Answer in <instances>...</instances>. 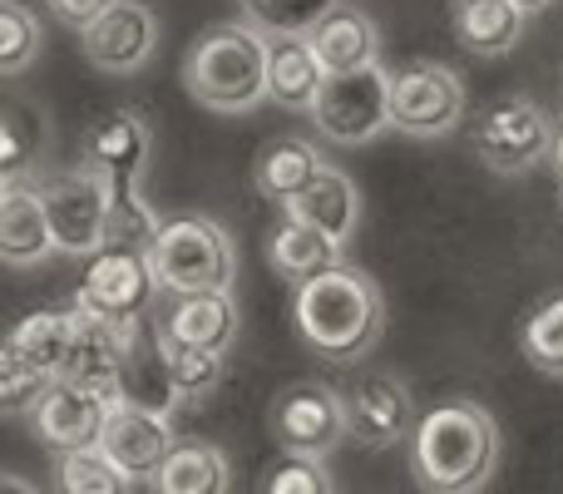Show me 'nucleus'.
I'll return each mask as SVG.
<instances>
[{
  "label": "nucleus",
  "instance_id": "obj_19",
  "mask_svg": "<svg viewBox=\"0 0 563 494\" xmlns=\"http://www.w3.org/2000/svg\"><path fill=\"white\" fill-rule=\"evenodd\" d=\"M327 79V65L317 59L307 35H267V95L282 109H307L311 114Z\"/></svg>",
  "mask_w": 563,
  "mask_h": 494
},
{
  "label": "nucleus",
  "instance_id": "obj_36",
  "mask_svg": "<svg viewBox=\"0 0 563 494\" xmlns=\"http://www.w3.org/2000/svg\"><path fill=\"white\" fill-rule=\"evenodd\" d=\"M0 494H40V490L30 485L25 475H5V480H0Z\"/></svg>",
  "mask_w": 563,
  "mask_h": 494
},
{
  "label": "nucleus",
  "instance_id": "obj_13",
  "mask_svg": "<svg viewBox=\"0 0 563 494\" xmlns=\"http://www.w3.org/2000/svg\"><path fill=\"white\" fill-rule=\"evenodd\" d=\"M174 446L178 436L168 426V410L139 406V400H114V410L104 420V436H99V450L134 480H154L164 470V460L174 455Z\"/></svg>",
  "mask_w": 563,
  "mask_h": 494
},
{
  "label": "nucleus",
  "instance_id": "obj_3",
  "mask_svg": "<svg viewBox=\"0 0 563 494\" xmlns=\"http://www.w3.org/2000/svg\"><path fill=\"white\" fill-rule=\"evenodd\" d=\"M184 89L213 114H253L267 95V35L253 20L208 25L184 55Z\"/></svg>",
  "mask_w": 563,
  "mask_h": 494
},
{
  "label": "nucleus",
  "instance_id": "obj_18",
  "mask_svg": "<svg viewBox=\"0 0 563 494\" xmlns=\"http://www.w3.org/2000/svg\"><path fill=\"white\" fill-rule=\"evenodd\" d=\"M307 40L327 75H356V69L380 65V25L356 6H336Z\"/></svg>",
  "mask_w": 563,
  "mask_h": 494
},
{
  "label": "nucleus",
  "instance_id": "obj_26",
  "mask_svg": "<svg viewBox=\"0 0 563 494\" xmlns=\"http://www.w3.org/2000/svg\"><path fill=\"white\" fill-rule=\"evenodd\" d=\"M49 475H55V494H134V475H124L99 446L55 455Z\"/></svg>",
  "mask_w": 563,
  "mask_h": 494
},
{
  "label": "nucleus",
  "instance_id": "obj_27",
  "mask_svg": "<svg viewBox=\"0 0 563 494\" xmlns=\"http://www.w3.org/2000/svg\"><path fill=\"white\" fill-rule=\"evenodd\" d=\"M158 331V327H154ZM158 351H164V366H168V386H174L178 400H203L218 391L228 371L223 351H203V347H184V341H168L158 337Z\"/></svg>",
  "mask_w": 563,
  "mask_h": 494
},
{
  "label": "nucleus",
  "instance_id": "obj_5",
  "mask_svg": "<svg viewBox=\"0 0 563 494\" xmlns=\"http://www.w3.org/2000/svg\"><path fill=\"white\" fill-rule=\"evenodd\" d=\"M554 139L559 124L549 119V109L529 95H505L495 105H485L475 114V134H470V149L475 158L489 168V174H529L544 158H554Z\"/></svg>",
  "mask_w": 563,
  "mask_h": 494
},
{
  "label": "nucleus",
  "instance_id": "obj_22",
  "mask_svg": "<svg viewBox=\"0 0 563 494\" xmlns=\"http://www.w3.org/2000/svg\"><path fill=\"white\" fill-rule=\"evenodd\" d=\"M341 243H331L327 233H317L311 223H301V218L282 213V223L273 228V238H267V262H273L277 277H287L291 287H301V282L321 277V272L341 267Z\"/></svg>",
  "mask_w": 563,
  "mask_h": 494
},
{
  "label": "nucleus",
  "instance_id": "obj_16",
  "mask_svg": "<svg viewBox=\"0 0 563 494\" xmlns=\"http://www.w3.org/2000/svg\"><path fill=\"white\" fill-rule=\"evenodd\" d=\"M148 154H154V134H148L144 114L134 109H114L85 134L79 164H89L95 174H104L109 184H144Z\"/></svg>",
  "mask_w": 563,
  "mask_h": 494
},
{
  "label": "nucleus",
  "instance_id": "obj_34",
  "mask_svg": "<svg viewBox=\"0 0 563 494\" xmlns=\"http://www.w3.org/2000/svg\"><path fill=\"white\" fill-rule=\"evenodd\" d=\"M263 494H336V485H331V475H327V465H321V460L287 455L282 465H273Z\"/></svg>",
  "mask_w": 563,
  "mask_h": 494
},
{
  "label": "nucleus",
  "instance_id": "obj_6",
  "mask_svg": "<svg viewBox=\"0 0 563 494\" xmlns=\"http://www.w3.org/2000/svg\"><path fill=\"white\" fill-rule=\"evenodd\" d=\"M465 119V79L440 59L390 69V129L406 139H445Z\"/></svg>",
  "mask_w": 563,
  "mask_h": 494
},
{
  "label": "nucleus",
  "instance_id": "obj_38",
  "mask_svg": "<svg viewBox=\"0 0 563 494\" xmlns=\"http://www.w3.org/2000/svg\"><path fill=\"white\" fill-rule=\"evenodd\" d=\"M515 6H519V10H525V15H539V10H544V6H549V0H515Z\"/></svg>",
  "mask_w": 563,
  "mask_h": 494
},
{
  "label": "nucleus",
  "instance_id": "obj_8",
  "mask_svg": "<svg viewBox=\"0 0 563 494\" xmlns=\"http://www.w3.org/2000/svg\"><path fill=\"white\" fill-rule=\"evenodd\" d=\"M164 297L158 287V272L148 262V252H129V248H104L89 257L85 282L75 292V307L95 311L104 321H119V327H134V321H148Z\"/></svg>",
  "mask_w": 563,
  "mask_h": 494
},
{
  "label": "nucleus",
  "instance_id": "obj_39",
  "mask_svg": "<svg viewBox=\"0 0 563 494\" xmlns=\"http://www.w3.org/2000/svg\"><path fill=\"white\" fill-rule=\"evenodd\" d=\"M460 6H475V0H455V10H460Z\"/></svg>",
  "mask_w": 563,
  "mask_h": 494
},
{
  "label": "nucleus",
  "instance_id": "obj_12",
  "mask_svg": "<svg viewBox=\"0 0 563 494\" xmlns=\"http://www.w3.org/2000/svg\"><path fill=\"white\" fill-rule=\"evenodd\" d=\"M346 416H351V440L366 450H390L400 440L416 436V396L400 376L390 371H371L346 391Z\"/></svg>",
  "mask_w": 563,
  "mask_h": 494
},
{
  "label": "nucleus",
  "instance_id": "obj_14",
  "mask_svg": "<svg viewBox=\"0 0 563 494\" xmlns=\"http://www.w3.org/2000/svg\"><path fill=\"white\" fill-rule=\"evenodd\" d=\"M154 327H158V337H168V341L223 351L228 356L243 317H238L233 292H164V301L154 307Z\"/></svg>",
  "mask_w": 563,
  "mask_h": 494
},
{
  "label": "nucleus",
  "instance_id": "obj_2",
  "mask_svg": "<svg viewBox=\"0 0 563 494\" xmlns=\"http://www.w3.org/2000/svg\"><path fill=\"white\" fill-rule=\"evenodd\" d=\"M406 450L426 494H479L499 465V426L475 400H445L420 416Z\"/></svg>",
  "mask_w": 563,
  "mask_h": 494
},
{
  "label": "nucleus",
  "instance_id": "obj_1",
  "mask_svg": "<svg viewBox=\"0 0 563 494\" xmlns=\"http://www.w3.org/2000/svg\"><path fill=\"white\" fill-rule=\"evenodd\" d=\"M291 321H297V337L307 351H317L331 366H351V361L371 356V347L386 331V297L371 272L341 262V267L301 282Z\"/></svg>",
  "mask_w": 563,
  "mask_h": 494
},
{
  "label": "nucleus",
  "instance_id": "obj_4",
  "mask_svg": "<svg viewBox=\"0 0 563 494\" xmlns=\"http://www.w3.org/2000/svg\"><path fill=\"white\" fill-rule=\"evenodd\" d=\"M148 262H154L164 292H233L238 243L213 218L178 213L164 218L154 248H148Z\"/></svg>",
  "mask_w": 563,
  "mask_h": 494
},
{
  "label": "nucleus",
  "instance_id": "obj_10",
  "mask_svg": "<svg viewBox=\"0 0 563 494\" xmlns=\"http://www.w3.org/2000/svg\"><path fill=\"white\" fill-rule=\"evenodd\" d=\"M273 436L287 455L327 460L341 440H351L346 391L327 386V381H297V386H287L273 406Z\"/></svg>",
  "mask_w": 563,
  "mask_h": 494
},
{
  "label": "nucleus",
  "instance_id": "obj_21",
  "mask_svg": "<svg viewBox=\"0 0 563 494\" xmlns=\"http://www.w3.org/2000/svg\"><path fill=\"white\" fill-rule=\"evenodd\" d=\"M282 213L301 218V223H311L317 233H327L331 243L346 248L351 238H356V228H361V194H356V184H351L341 168L327 164L317 184H311L301 198H291Z\"/></svg>",
  "mask_w": 563,
  "mask_h": 494
},
{
  "label": "nucleus",
  "instance_id": "obj_31",
  "mask_svg": "<svg viewBox=\"0 0 563 494\" xmlns=\"http://www.w3.org/2000/svg\"><path fill=\"white\" fill-rule=\"evenodd\" d=\"M40 20L30 15L20 0H5L0 6V69L5 75H25L40 55Z\"/></svg>",
  "mask_w": 563,
  "mask_h": 494
},
{
  "label": "nucleus",
  "instance_id": "obj_15",
  "mask_svg": "<svg viewBox=\"0 0 563 494\" xmlns=\"http://www.w3.org/2000/svg\"><path fill=\"white\" fill-rule=\"evenodd\" d=\"M109 410H114V400L99 396V391L55 381L49 396L40 400L35 416H30V430H35V440L49 446L55 455H65V450H95L99 436H104Z\"/></svg>",
  "mask_w": 563,
  "mask_h": 494
},
{
  "label": "nucleus",
  "instance_id": "obj_35",
  "mask_svg": "<svg viewBox=\"0 0 563 494\" xmlns=\"http://www.w3.org/2000/svg\"><path fill=\"white\" fill-rule=\"evenodd\" d=\"M109 6H114V0H49V15L69 30H89Z\"/></svg>",
  "mask_w": 563,
  "mask_h": 494
},
{
  "label": "nucleus",
  "instance_id": "obj_7",
  "mask_svg": "<svg viewBox=\"0 0 563 494\" xmlns=\"http://www.w3.org/2000/svg\"><path fill=\"white\" fill-rule=\"evenodd\" d=\"M35 188L49 208L55 252H65V257H95V252L109 248V178L104 174L79 164V168H65V174L35 178Z\"/></svg>",
  "mask_w": 563,
  "mask_h": 494
},
{
  "label": "nucleus",
  "instance_id": "obj_28",
  "mask_svg": "<svg viewBox=\"0 0 563 494\" xmlns=\"http://www.w3.org/2000/svg\"><path fill=\"white\" fill-rule=\"evenodd\" d=\"M158 228H164V218L144 198V184H109V248L148 252Z\"/></svg>",
  "mask_w": 563,
  "mask_h": 494
},
{
  "label": "nucleus",
  "instance_id": "obj_11",
  "mask_svg": "<svg viewBox=\"0 0 563 494\" xmlns=\"http://www.w3.org/2000/svg\"><path fill=\"white\" fill-rule=\"evenodd\" d=\"M79 50L99 75H139L158 50V15L144 0H114L89 30H79Z\"/></svg>",
  "mask_w": 563,
  "mask_h": 494
},
{
  "label": "nucleus",
  "instance_id": "obj_32",
  "mask_svg": "<svg viewBox=\"0 0 563 494\" xmlns=\"http://www.w3.org/2000/svg\"><path fill=\"white\" fill-rule=\"evenodd\" d=\"M49 386H55V376H45V371H35L30 361L20 356H0V406H5V416H35V406L49 396Z\"/></svg>",
  "mask_w": 563,
  "mask_h": 494
},
{
  "label": "nucleus",
  "instance_id": "obj_17",
  "mask_svg": "<svg viewBox=\"0 0 563 494\" xmlns=\"http://www.w3.org/2000/svg\"><path fill=\"white\" fill-rule=\"evenodd\" d=\"M49 252H55V228L35 178H10L0 194V257L10 267H35Z\"/></svg>",
  "mask_w": 563,
  "mask_h": 494
},
{
  "label": "nucleus",
  "instance_id": "obj_20",
  "mask_svg": "<svg viewBox=\"0 0 563 494\" xmlns=\"http://www.w3.org/2000/svg\"><path fill=\"white\" fill-rule=\"evenodd\" d=\"M321 168H327V164H321L317 144L282 134V139H273V144L257 149V158H253V184H257V194H263L267 204L287 208L291 198H301L311 184H317Z\"/></svg>",
  "mask_w": 563,
  "mask_h": 494
},
{
  "label": "nucleus",
  "instance_id": "obj_9",
  "mask_svg": "<svg viewBox=\"0 0 563 494\" xmlns=\"http://www.w3.org/2000/svg\"><path fill=\"white\" fill-rule=\"evenodd\" d=\"M311 119H317V134L341 149L380 139L390 129V69L371 65L356 75H331L311 105Z\"/></svg>",
  "mask_w": 563,
  "mask_h": 494
},
{
  "label": "nucleus",
  "instance_id": "obj_33",
  "mask_svg": "<svg viewBox=\"0 0 563 494\" xmlns=\"http://www.w3.org/2000/svg\"><path fill=\"white\" fill-rule=\"evenodd\" d=\"M30 158H40V129L30 134V114L10 105L5 124H0V174H5V184L10 178H25Z\"/></svg>",
  "mask_w": 563,
  "mask_h": 494
},
{
  "label": "nucleus",
  "instance_id": "obj_37",
  "mask_svg": "<svg viewBox=\"0 0 563 494\" xmlns=\"http://www.w3.org/2000/svg\"><path fill=\"white\" fill-rule=\"evenodd\" d=\"M554 168H559V178H563V119H559V139H554Z\"/></svg>",
  "mask_w": 563,
  "mask_h": 494
},
{
  "label": "nucleus",
  "instance_id": "obj_25",
  "mask_svg": "<svg viewBox=\"0 0 563 494\" xmlns=\"http://www.w3.org/2000/svg\"><path fill=\"white\" fill-rule=\"evenodd\" d=\"M525 20L515 0H475L455 10V35L470 55H509L525 35Z\"/></svg>",
  "mask_w": 563,
  "mask_h": 494
},
{
  "label": "nucleus",
  "instance_id": "obj_23",
  "mask_svg": "<svg viewBox=\"0 0 563 494\" xmlns=\"http://www.w3.org/2000/svg\"><path fill=\"white\" fill-rule=\"evenodd\" d=\"M75 327H79L75 307H40L15 321V331L5 337V351L59 381V371H65V361H69V347H75Z\"/></svg>",
  "mask_w": 563,
  "mask_h": 494
},
{
  "label": "nucleus",
  "instance_id": "obj_30",
  "mask_svg": "<svg viewBox=\"0 0 563 494\" xmlns=\"http://www.w3.org/2000/svg\"><path fill=\"white\" fill-rule=\"evenodd\" d=\"M341 0H243V20L263 35H311Z\"/></svg>",
  "mask_w": 563,
  "mask_h": 494
},
{
  "label": "nucleus",
  "instance_id": "obj_29",
  "mask_svg": "<svg viewBox=\"0 0 563 494\" xmlns=\"http://www.w3.org/2000/svg\"><path fill=\"white\" fill-rule=\"evenodd\" d=\"M519 347H525V361L534 371L563 376V292L529 311L525 331H519Z\"/></svg>",
  "mask_w": 563,
  "mask_h": 494
},
{
  "label": "nucleus",
  "instance_id": "obj_24",
  "mask_svg": "<svg viewBox=\"0 0 563 494\" xmlns=\"http://www.w3.org/2000/svg\"><path fill=\"white\" fill-rule=\"evenodd\" d=\"M154 494H228L233 490V470H228V455L208 440H178L174 455L164 460L154 480Z\"/></svg>",
  "mask_w": 563,
  "mask_h": 494
}]
</instances>
